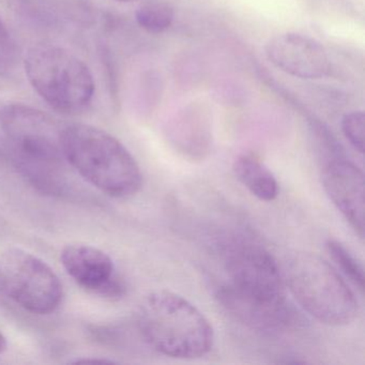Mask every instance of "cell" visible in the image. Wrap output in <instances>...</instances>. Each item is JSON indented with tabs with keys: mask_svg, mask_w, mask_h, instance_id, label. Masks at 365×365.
I'll return each instance as SVG.
<instances>
[{
	"mask_svg": "<svg viewBox=\"0 0 365 365\" xmlns=\"http://www.w3.org/2000/svg\"><path fill=\"white\" fill-rule=\"evenodd\" d=\"M63 149L65 159L76 172L108 195L130 197L142 187L138 162L117 138L103 130L82 123L66 125Z\"/></svg>",
	"mask_w": 365,
	"mask_h": 365,
	"instance_id": "6da1fadb",
	"label": "cell"
},
{
	"mask_svg": "<svg viewBox=\"0 0 365 365\" xmlns=\"http://www.w3.org/2000/svg\"><path fill=\"white\" fill-rule=\"evenodd\" d=\"M138 327L153 349L170 358H202L215 344L208 318L189 300L168 290L151 292L145 299Z\"/></svg>",
	"mask_w": 365,
	"mask_h": 365,
	"instance_id": "7a4b0ae2",
	"label": "cell"
},
{
	"mask_svg": "<svg viewBox=\"0 0 365 365\" xmlns=\"http://www.w3.org/2000/svg\"><path fill=\"white\" fill-rule=\"evenodd\" d=\"M25 72L36 93L61 114H83L91 108L95 81L73 53L53 44H38L26 54Z\"/></svg>",
	"mask_w": 365,
	"mask_h": 365,
	"instance_id": "3957f363",
	"label": "cell"
},
{
	"mask_svg": "<svg viewBox=\"0 0 365 365\" xmlns=\"http://www.w3.org/2000/svg\"><path fill=\"white\" fill-rule=\"evenodd\" d=\"M286 281L297 302L322 324L346 326L358 316L354 292L331 264L315 254L294 256L288 264Z\"/></svg>",
	"mask_w": 365,
	"mask_h": 365,
	"instance_id": "277c9868",
	"label": "cell"
},
{
	"mask_svg": "<svg viewBox=\"0 0 365 365\" xmlns=\"http://www.w3.org/2000/svg\"><path fill=\"white\" fill-rule=\"evenodd\" d=\"M0 290L31 313H52L63 300V284L52 268L24 250L0 254Z\"/></svg>",
	"mask_w": 365,
	"mask_h": 365,
	"instance_id": "5b68a950",
	"label": "cell"
},
{
	"mask_svg": "<svg viewBox=\"0 0 365 365\" xmlns=\"http://www.w3.org/2000/svg\"><path fill=\"white\" fill-rule=\"evenodd\" d=\"M65 125L51 115L24 104H8L0 110V127L25 164L63 163Z\"/></svg>",
	"mask_w": 365,
	"mask_h": 365,
	"instance_id": "8992f818",
	"label": "cell"
},
{
	"mask_svg": "<svg viewBox=\"0 0 365 365\" xmlns=\"http://www.w3.org/2000/svg\"><path fill=\"white\" fill-rule=\"evenodd\" d=\"M230 288L268 304L286 303L285 284L279 266L269 252L250 242L232 243L225 254Z\"/></svg>",
	"mask_w": 365,
	"mask_h": 365,
	"instance_id": "52a82bcc",
	"label": "cell"
},
{
	"mask_svg": "<svg viewBox=\"0 0 365 365\" xmlns=\"http://www.w3.org/2000/svg\"><path fill=\"white\" fill-rule=\"evenodd\" d=\"M267 58L277 69L302 80H319L331 71V61L324 46L307 36L281 34L267 42Z\"/></svg>",
	"mask_w": 365,
	"mask_h": 365,
	"instance_id": "ba28073f",
	"label": "cell"
},
{
	"mask_svg": "<svg viewBox=\"0 0 365 365\" xmlns=\"http://www.w3.org/2000/svg\"><path fill=\"white\" fill-rule=\"evenodd\" d=\"M61 260L68 274L85 289L110 299L125 294V285L115 273L112 258L101 250L86 245H67Z\"/></svg>",
	"mask_w": 365,
	"mask_h": 365,
	"instance_id": "9c48e42d",
	"label": "cell"
},
{
	"mask_svg": "<svg viewBox=\"0 0 365 365\" xmlns=\"http://www.w3.org/2000/svg\"><path fill=\"white\" fill-rule=\"evenodd\" d=\"M322 185L331 202L354 232L364 236V175L347 160L333 159L322 173Z\"/></svg>",
	"mask_w": 365,
	"mask_h": 365,
	"instance_id": "30bf717a",
	"label": "cell"
},
{
	"mask_svg": "<svg viewBox=\"0 0 365 365\" xmlns=\"http://www.w3.org/2000/svg\"><path fill=\"white\" fill-rule=\"evenodd\" d=\"M217 298L232 317L245 326L262 332L283 331L292 324L294 318L287 303L268 304L253 300L238 294L228 285L222 286L217 290Z\"/></svg>",
	"mask_w": 365,
	"mask_h": 365,
	"instance_id": "8fae6325",
	"label": "cell"
},
{
	"mask_svg": "<svg viewBox=\"0 0 365 365\" xmlns=\"http://www.w3.org/2000/svg\"><path fill=\"white\" fill-rule=\"evenodd\" d=\"M168 138L175 149L190 160H202L212 145L210 113L200 106L179 113L168 127Z\"/></svg>",
	"mask_w": 365,
	"mask_h": 365,
	"instance_id": "7c38bea8",
	"label": "cell"
},
{
	"mask_svg": "<svg viewBox=\"0 0 365 365\" xmlns=\"http://www.w3.org/2000/svg\"><path fill=\"white\" fill-rule=\"evenodd\" d=\"M237 179L258 200L272 202L279 195L274 175L253 155H243L234 163Z\"/></svg>",
	"mask_w": 365,
	"mask_h": 365,
	"instance_id": "4fadbf2b",
	"label": "cell"
},
{
	"mask_svg": "<svg viewBox=\"0 0 365 365\" xmlns=\"http://www.w3.org/2000/svg\"><path fill=\"white\" fill-rule=\"evenodd\" d=\"M174 9L165 3L146 4L135 14L138 26L153 35L168 31L174 22Z\"/></svg>",
	"mask_w": 365,
	"mask_h": 365,
	"instance_id": "5bb4252c",
	"label": "cell"
},
{
	"mask_svg": "<svg viewBox=\"0 0 365 365\" xmlns=\"http://www.w3.org/2000/svg\"><path fill=\"white\" fill-rule=\"evenodd\" d=\"M327 251L330 254L333 262L339 267L343 274L358 287L361 292L364 290V269L362 264L350 254V252L334 239L327 242Z\"/></svg>",
	"mask_w": 365,
	"mask_h": 365,
	"instance_id": "9a60e30c",
	"label": "cell"
},
{
	"mask_svg": "<svg viewBox=\"0 0 365 365\" xmlns=\"http://www.w3.org/2000/svg\"><path fill=\"white\" fill-rule=\"evenodd\" d=\"M344 135L358 153H364L365 116L362 110L350 112L341 120Z\"/></svg>",
	"mask_w": 365,
	"mask_h": 365,
	"instance_id": "2e32d148",
	"label": "cell"
},
{
	"mask_svg": "<svg viewBox=\"0 0 365 365\" xmlns=\"http://www.w3.org/2000/svg\"><path fill=\"white\" fill-rule=\"evenodd\" d=\"M18 48L11 34L0 19V71H8L16 66Z\"/></svg>",
	"mask_w": 365,
	"mask_h": 365,
	"instance_id": "e0dca14e",
	"label": "cell"
},
{
	"mask_svg": "<svg viewBox=\"0 0 365 365\" xmlns=\"http://www.w3.org/2000/svg\"><path fill=\"white\" fill-rule=\"evenodd\" d=\"M7 339H6L3 332L0 331V354H3V352L7 349Z\"/></svg>",
	"mask_w": 365,
	"mask_h": 365,
	"instance_id": "ac0fdd59",
	"label": "cell"
},
{
	"mask_svg": "<svg viewBox=\"0 0 365 365\" xmlns=\"http://www.w3.org/2000/svg\"><path fill=\"white\" fill-rule=\"evenodd\" d=\"M117 1H120V3H132V1H135V0H117Z\"/></svg>",
	"mask_w": 365,
	"mask_h": 365,
	"instance_id": "d6986e66",
	"label": "cell"
}]
</instances>
